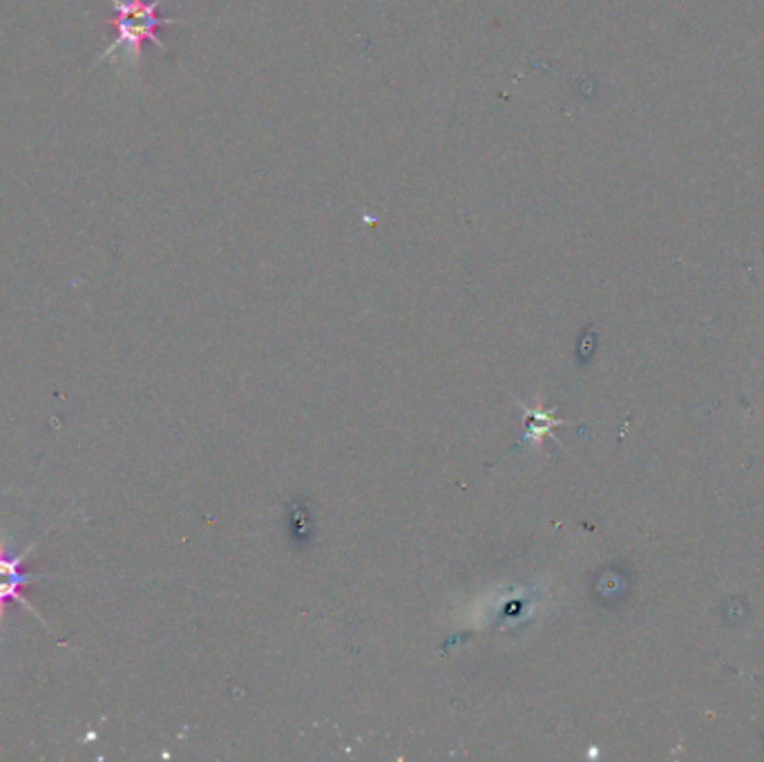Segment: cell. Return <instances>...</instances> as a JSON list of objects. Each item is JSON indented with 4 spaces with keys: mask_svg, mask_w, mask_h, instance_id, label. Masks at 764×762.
<instances>
[{
    "mask_svg": "<svg viewBox=\"0 0 764 762\" xmlns=\"http://www.w3.org/2000/svg\"><path fill=\"white\" fill-rule=\"evenodd\" d=\"M114 5V27L116 38L114 43L101 54V58H110L114 52L123 49L131 63L139 60L144 43H155L161 49L166 45L157 38L161 27L172 25V19H166L159 14L161 0H112Z\"/></svg>",
    "mask_w": 764,
    "mask_h": 762,
    "instance_id": "6da1fadb",
    "label": "cell"
},
{
    "mask_svg": "<svg viewBox=\"0 0 764 762\" xmlns=\"http://www.w3.org/2000/svg\"><path fill=\"white\" fill-rule=\"evenodd\" d=\"M25 554L8 557V554L0 552V617H3V610H5V606L12 599L21 602L23 606H27L34 613V608L21 597L23 584L32 578V575H27V573H23V570H21V561L25 559Z\"/></svg>",
    "mask_w": 764,
    "mask_h": 762,
    "instance_id": "7a4b0ae2",
    "label": "cell"
}]
</instances>
